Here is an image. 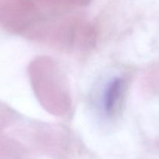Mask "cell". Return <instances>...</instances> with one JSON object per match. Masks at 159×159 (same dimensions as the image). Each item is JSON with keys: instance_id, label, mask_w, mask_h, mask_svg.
Returning <instances> with one entry per match:
<instances>
[{"instance_id": "cell-1", "label": "cell", "mask_w": 159, "mask_h": 159, "mask_svg": "<svg viewBox=\"0 0 159 159\" xmlns=\"http://www.w3.org/2000/svg\"><path fill=\"white\" fill-rule=\"evenodd\" d=\"M123 92V82L120 79H115L109 84L103 97V107L106 113L112 114L116 109Z\"/></svg>"}]
</instances>
